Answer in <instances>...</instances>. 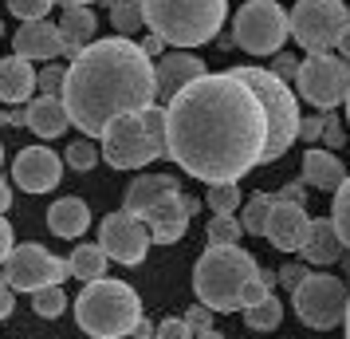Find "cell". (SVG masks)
<instances>
[{"mask_svg":"<svg viewBox=\"0 0 350 339\" xmlns=\"http://www.w3.org/2000/svg\"><path fill=\"white\" fill-rule=\"evenodd\" d=\"M55 4H67L71 8V4H91V0H55Z\"/></svg>","mask_w":350,"mask_h":339,"instance_id":"obj_52","label":"cell"},{"mask_svg":"<svg viewBox=\"0 0 350 339\" xmlns=\"http://www.w3.org/2000/svg\"><path fill=\"white\" fill-rule=\"evenodd\" d=\"M67 268L71 276H79L83 284H91V280H103L107 276V253L98 249V244H79L71 260H67Z\"/></svg>","mask_w":350,"mask_h":339,"instance_id":"obj_26","label":"cell"},{"mask_svg":"<svg viewBox=\"0 0 350 339\" xmlns=\"http://www.w3.org/2000/svg\"><path fill=\"white\" fill-rule=\"evenodd\" d=\"M280 320H284V304H280L271 292L264 296V300H260V304L244 307V323H248L252 331H271V327H275Z\"/></svg>","mask_w":350,"mask_h":339,"instance_id":"obj_27","label":"cell"},{"mask_svg":"<svg viewBox=\"0 0 350 339\" xmlns=\"http://www.w3.org/2000/svg\"><path fill=\"white\" fill-rule=\"evenodd\" d=\"M12 48H16L20 60H55L64 51V36H59V24H48V20H32L24 24L16 36H12Z\"/></svg>","mask_w":350,"mask_h":339,"instance_id":"obj_18","label":"cell"},{"mask_svg":"<svg viewBox=\"0 0 350 339\" xmlns=\"http://www.w3.org/2000/svg\"><path fill=\"white\" fill-rule=\"evenodd\" d=\"M59 174H64V162H59V154H51L48 146H28L12 162V178L28 194H48V190H55L59 186Z\"/></svg>","mask_w":350,"mask_h":339,"instance_id":"obj_14","label":"cell"},{"mask_svg":"<svg viewBox=\"0 0 350 339\" xmlns=\"http://www.w3.org/2000/svg\"><path fill=\"white\" fill-rule=\"evenodd\" d=\"M201 75H205V64L197 55H189V51H170L154 67V91H158V99H174L181 87H189Z\"/></svg>","mask_w":350,"mask_h":339,"instance_id":"obj_17","label":"cell"},{"mask_svg":"<svg viewBox=\"0 0 350 339\" xmlns=\"http://www.w3.org/2000/svg\"><path fill=\"white\" fill-rule=\"evenodd\" d=\"M95 162H98V150L87 142V138H79V142L67 146V166H71V170H91Z\"/></svg>","mask_w":350,"mask_h":339,"instance_id":"obj_34","label":"cell"},{"mask_svg":"<svg viewBox=\"0 0 350 339\" xmlns=\"http://www.w3.org/2000/svg\"><path fill=\"white\" fill-rule=\"evenodd\" d=\"M0 162H4V146H0Z\"/></svg>","mask_w":350,"mask_h":339,"instance_id":"obj_55","label":"cell"},{"mask_svg":"<svg viewBox=\"0 0 350 339\" xmlns=\"http://www.w3.org/2000/svg\"><path fill=\"white\" fill-rule=\"evenodd\" d=\"M331 225L338 233L342 249H350V178L334 190V205H331Z\"/></svg>","mask_w":350,"mask_h":339,"instance_id":"obj_29","label":"cell"},{"mask_svg":"<svg viewBox=\"0 0 350 339\" xmlns=\"http://www.w3.org/2000/svg\"><path fill=\"white\" fill-rule=\"evenodd\" d=\"M347 300L350 288L338 280V276H307L299 288L291 292V304H295V316H299L307 327L315 331H331L347 320Z\"/></svg>","mask_w":350,"mask_h":339,"instance_id":"obj_9","label":"cell"},{"mask_svg":"<svg viewBox=\"0 0 350 339\" xmlns=\"http://www.w3.org/2000/svg\"><path fill=\"white\" fill-rule=\"evenodd\" d=\"M16 244H12V225L4 221V213H0V264L8 260V253H12Z\"/></svg>","mask_w":350,"mask_h":339,"instance_id":"obj_44","label":"cell"},{"mask_svg":"<svg viewBox=\"0 0 350 339\" xmlns=\"http://www.w3.org/2000/svg\"><path fill=\"white\" fill-rule=\"evenodd\" d=\"M0 36H4V24H0Z\"/></svg>","mask_w":350,"mask_h":339,"instance_id":"obj_56","label":"cell"},{"mask_svg":"<svg viewBox=\"0 0 350 339\" xmlns=\"http://www.w3.org/2000/svg\"><path fill=\"white\" fill-rule=\"evenodd\" d=\"M174 194H181L177 178H170V174H142V178H134V186L126 190V205H122V210H126L130 217H146L154 205H161L165 197H174Z\"/></svg>","mask_w":350,"mask_h":339,"instance_id":"obj_19","label":"cell"},{"mask_svg":"<svg viewBox=\"0 0 350 339\" xmlns=\"http://www.w3.org/2000/svg\"><path fill=\"white\" fill-rule=\"evenodd\" d=\"M268 213H271V197L268 194H256L248 205H244V213H240V229L244 233H264V225H268Z\"/></svg>","mask_w":350,"mask_h":339,"instance_id":"obj_30","label":"cell"},{"mask_svg":"<svg viewBox=\"0 0 350 339\" xmlns=\"http://www.w3.org/2000/svg\"><path fill=\"white\" fill-rule=\"evenodd\" d=\"M299 138L315 146L319 138H323V118H303V123H299Z\"/></svg>","mask_w":350,"mask_h":339,"instance_id":"obj_42","label":"cell"},{"mask_svg":"<svg viewBox=\"0 0 350 339\" xmlns=\"http://www.w3.org/2000/svg\"><path fill=\"white\" fill-rule=\"evenodd\" d=\"M32 87H36V71L28 60H20V55L0 60V103H8V107L28 103L32 99Z\"/></svg>","mask_w":350,"mask_h":339,"instance_id":"obj_22","label":"cell"},{"mask_svg":"<svg viewBox=\"0 0 350 339\" xmlns=\"http://www.w3.org/2000/svg\"><path fill=\"white\" fill-rule=\"evenodd\" d=\"M32 307L40 312V316H44V320H55V316H64V307H67L64 284H51V288L32 292Z\"/></svg>","mask_w":350,"mask_h":339,"instance_id":"obj_31","label":"cell"},{"mask_svg":"<svg viewBox=\"0 0 350 339\" xmlns=\"http://www.w3.org/2000/svg\"><path fill=\"white\" fill-rule=\"evenodd\" d=\"M189 336H193V327L185 320H165L158 327V336H154V339H189Z\"/></svg>","mask_w":350,"mask_h":339,"instance_id":"obj_38","label":"cell"},{"mask_svg":"<svg viewBox=\"0 0 350 339\" xmlns=\"http://www.w3.org/2000/svg\"><path fill=\"white\" fill-rule=\"evenodd\" d=\"M165 154V111L146 107L142 114H122L103 130V162L114 170H142Z\"/></svg>","mask_w":350,"mask_h":339,"instance_id":"obj_6","label":"cell"},{"mask_svg":"<svg viewBox=\"0 0 350 339\" xmlns=\"http://www.w3.org/2000/svg\"><path fill=\"white\" fill-rule=\"evenodd\" d=\"M8 205H12V190H8V181L0 178V213H8Z\"/></svg>","mask_w":350,"mask_h":339,"instance_id":"obj_47","label":"cell"},{"mask_svg":"<svg viewBox=\"0 0 350 339\" xmlns=\"http://www.w3.org/2000/svg\"><path fill=\"white\" fill-rule=\"evenodd\" d=\"M342 323H347V339H350V300H347V320Z\"/></svg>","mask_w":350,"mask_h":339,"instance_id":"obj_53","label":"cell"},{"mask_svg":"<svg viewBox=\"0 0 350 339\" xmlns=\"http://www.w3.org/2000/svg\"><path fill=\"white\" fill-rule=\"evenodd\" d=\"M111 24L118 28V36H134L146 24L142 16V0H111Z\"/></svg>","mask_w":350,"mask_h":339,"instance_id":"obj_28","label":"cell"},{"mask_svg":"<svg viewBox=\"0 0 350 339\" xmlns=\"http://www.w3.org/2000/svg\"><path fill=\"white\" fill-rule=\"evenodd\" d=\"M154 64L126 36L95 40L71 60L64 75L67 118L87 134H98L122 114H142L154 107Z\"/></svg>","mask_w":350,"mask_h":339,"instance_id":"obj_2","label":"cell"},{"mask_svg":"<svg viewBox=\"0 0 350 339\" xmlns=\"http://www.w3.org/2000/svg\"><path fill=\"white\" fill-rule=\"evenodd\" d=\"M268 71L275 75V79H284V83H287V79H295V75H299V60L284 51V55H275V64H271Z\"/></svg>","mask_w":350,"mask_h":339,"instance_id":"obj_36","label":"cell"},{"mask_svg":"<svg viewBox=\"0 0 350 339\" xmlns=\"http://www.w3.org/2000/svg\"><path fill=\"white\" fill-rule=\"evenodd\" d=\"M51 4H55V0H8V8H12V12H16L24 24H32V20H44Z\"/></svg>","mask_w":350,"mask_h":339,"instance_id":"obj_35","label":"cell"},{"mask_svg":"<svg viewBox=\"0 0 350 339\" xmlns=\"http://www.w3.org/2000/svg\"><path fill=\"white\" fill-rule=\"evenodd\" d=\"M59 36H64V51L75 60V55L98 36V16L87 8V4H71V8H64Z\"/></svg>","mask_w":350,"mask_h":339,"instance_id":"obj_21","label":"cell"},{"mask_svg":"<svg viewBox=\"0 0 350 339\" xmlns=\"http://www.w3.org/2000/svg\"><path fill=\"white\" fill-rule=\"evenodd\" d=\"M134 336H138V339H154V323H150V320H138Z\"/></svg>","mask_w":350,"mask_h":339,"instance_id":"obj_48","label":"cell"},{"mask_svg":"<svg viewBox=\"0 0 350 339\" xmlns=\"http://www.w3.org/2000/svg\"><path fill=\"white\" fill-rule=\"evenodd\" d=\"M12 307H16V292L8 288V280H4V273H0V320H8Z\"/></svg>","mask_w":350,"mask_h":339,"instance_id":"obj_41","label":"cell"},{"mask_svg":"<svg viewBox=\"0 0 350 339\" xmlns=\"http://www.w3.org/2000/svg\"><path fill=\"white\" fill-rule=\"evenodd\" d=\"M193 213H197V197H185V194L165 197L161 205H154V210L142 217L146 229H150V241H158V244L181 241V237H185V229H189Z\"/></svg>","mask_w":350,"mask_h":339,"instance_id":"obj_16","label":"cell"},{"mask_svg":"<svg viewBox=\"0 0 350 339\" xmlns=\"http://www.w3.org/2000/svg\"><path fill=\"white\" fill-rule=\"evenodd\" d=\"M268 146V118L248 83L232 71L201 75L165 107V154L208 186L244 178Z\"/></svg>","mask_w":350,"mask_h":339,"instance_id":"obj_1","label":"cell"},{"mask_svg":"<svg viewBox=\"0 0 350 339\" xmlns=\"http://www.w3.org/2000/svg\"><path fill=\"white\" fill-rule=\"evenodd\" d=\"M232 75L237 79L248 83V91L260 99V107H264V118H268V146H264V162H275L284 158L291 142L299 138V99L287 91L284 79H275L268 67H232Z\"/></svg>","mask_w":350,"mask_h":339,"instance_id":"obj_7","label":"cell"},{"mask_svg":"<svg viewBox=\"0 0 350 339\" xmlns=\"http://www.w3.org/2000/svg\"><path fill=\"white\" fill-rule=\"evenodd\" d=\"M303 181L307 186H315V190H338L342 181H347V170H342V162L334 158L331 150H319L311 146L307 154H303Z\"/></svg>","mask_w":350,"mask_h":339,"instance_id":"obj_24","label":"cell"},{"mask_svg":"<svg viewBox=\"0 0 350 339\" xmlns=\"http://www.w3.org/2000/svg\"><path fill=\"white\" fill-rule=\"evenodd\" d=\"M208 320H213V307H205V304L189 307V316H185V323H189L193 331H208Z\"/></svg>","mask_w":350,"mask_h":339,"instance_id":"obj_40","label":"cell"},{"mask_svg":"<svg viewBox=\"0 0 350 339\" xmlns=\"http://www.w3.org/2000/svg\"><path fill=\"white\" fill-rule=\"evenodd\" d=\"M161 44H165V40H161V36H146L142 51H146V55H158V51H161Z\"/></svg>","mask_w":350,"mask_h":339,"instance_id":"obj_46","label":"cell"},{"mask_svg":"<svg viewBox=\"0 0 350 339\" xmlns=\"http://www.w3.org/2000/svg\"><path fill=\"white\" fill-rule=\"evenodd\" d=\"M197 339H224V336H217V331H197Z\"/></svg>","mask_w":350,"mask_h":339,"instance_id":"obj_51","label":"cell"},{"mask_svg":"<svg viewBox=\"0 0 350 339\" xmlns=\"http://www.w3.org/2000/svg\"><path fill=\"white\" fill-rule=\"evenodd\" d=\"M91 225V210H87V201L83 197H59V201H51L48 210V229L55 237H67V241H75L83 237V229Z\"/></svg>","mask_w":350,"mask_h":339,"instance_id":"obj_23","label":"cell"},{"mask_svg":"<svg viewBox=\"0 0 350 339\" xmlns=\"http://www.w3.org/2000/svg\"><path fill=\"white\" fill-rule=\"evenodd\" d=\"M75 320L87 336L95 339H122L134 336V327L142 320V300L138 292L122 280H91L75 300Z\"/></svg>","mask_w":350,"mask_h":339,"instance_id":"obj_5","label":"cell"},{"mask_svg":"<svg viewBox=\"0 0 350 339\" xmlns=\"http://www.w3.org/2000/svg\"><path fill=\"white\" fill-rule=\"evenodd\" d=\"M299 257L307 264H334V260L342 257V241H338V233H334L331 217H315L311 221V233H307V241H303Z\"/></svg>","mask_w":350,"mask_h":339,"instance_id":"obj_25","label":"cell"},{"mask_svg":"<svg viewBox=\"0 0 350 339\" xmlns=\"http://www.w3.org/2000/svg\"><path fill=\"white\" fill-rule=\"evenodd\" d=\"M240 237H244V229L232 217H213L208 221V244H240Z\"/></svg>","mask_w":350,"mask_h":339,"instance_id":"obj_33","label":"cell"},{"mask_svg":"<svg viewBox=\"0 0 350 339\" xmlns=\"http://www.w3.org/2000/svg\"><path fill=\"white\" fill-rule=\"evenodd\" d=\"M142 16L150 32L174 48H201L221 32L228 4L224 0H142Z\"/></svg>","mask_w":350,"mask_h":339,"instance_id":"obj_4","label":"cell"},{"mask_svg":"<svg viewBox=\"0 0 350 339\" xmlns=\"http://www.w3.org/2000/svg\"><path fill=\"white\" fill-rule=\"evenodd\" d=\"M24 123L40 134V138H55L71 127L67 118V107L59 95H40V99H28V111H24Z\"/></svg>","mask_w":350,"mask_h":339,"instance_id":"obj_20","label":"cell"},{"mask_svg":"<svg viewBox=\"0 0 350 339\" xmlns=\"http://www.w3.org/2000/svg\"><path fill=\"white\" fill-rule=\"evenodd\" d=\"M295 87H299V99H307L315 111H334L338 103H347L350 91V67L342 55H307L299 64V75H295Z\"/></svg>","mask_w":350,"mask_h":339,"instance_id":"obj_10","label":"cell"},{"mask_svg":"<svg viewBox=\"0 0 350 339\" xmlns=\"http://www.w3.org/2000/svg\"><path fill=\"white\" fill-rule=\"evenodd\" d=\"M98 249L107 253V260L118 264H142L146 249H150V229L142 217H130L126 210L107 213L98 225Z\"/></svg>","mask_w":350,"mask_h":339,"instance_id":"obj_13","label":"cell"},{"mask_svg":"<svg viewBox=\"0 0 350 339\" xmlns=\"http://www.w3.org/2000/svg\"><path fill=\"white\" fill-rule=\"evenodd\" d=\"M64 67H48V71H40L36 75V87H44V95H55V87H64Z\"/></svg>","mask_w":350,"mask_h":339,"instance_id":"obj_37","label":"cell"},{"mask_svg":"<svg viewBox=\"0 0 350 339\" xmlns=\"http://www.w3.org/2000/svg\"><path fill=\"white\" fill-rule=\"evenodd\" d=\"M323 138H327V146L342 142V127H338V118H334V114H323Z\"/></svg>","mask_w":350,"mask_h":339,"instance_id":"obj_43","label":"cell"},{"mask_svg":"<svg viewBox=\"0 0 350 339\" xmlns=\"http://www.w3.org/2000/svg\"><path fill=\"white\" fill-rule=\"evenodd\" d=\"M284 36H287V16L275 0H248L237 12V24H232L237 48L252 51V55H271V51L284 48Z\"/></svg>","mask_w":350,"mask_h":339,"instance_id":"obj_11","label":"cell"},{"mask_svg":"<svg viewBox=\"0 0 350 339\" xmlns=\"http://www.w3.org/2000/svg\"><path fill=\"white\" fill-rule=\"evenodd\" d=\"M347 118H350V91H347Z\"/></svg>","mask_w":350,"mask_h":339,"instance_id":"obj_54","label":"cell"},{"mask_svg":"<svg viewBox=\"0 0 350 339\" xmlns=\"http://www.w3.org/2000/svg\"><path fill=\"white\" fill-rule=\"evenodd\" d=\"M347 28L350 12L342 0H299L287 16V32L299 40V48L307 55H323V51L338 48Z\"/></svg>","mask_w":350,"mask_h":339,"instance_id":"obj_8","label":"cell"},{"mask_svg":"<svg viewBox=\"0 0 350 339\" xmlns=\"http://www.w3.org/2000/svg\"><path fill=\"white\" fill-rule=\"evenodd\" d=\"M0 118H4V127H20V123H24V114L20 111H4Z\"/></svg>","mask_w":350,"mask_h":339,"instance_id":"obj_49","label":"cell"},{"mask_svg":"<svg viewBox=\"0 0 350 339\" xmlns=\"http://www.w3.org/2000/svg\"><path fill=\"white\" fill-rule=\"evenodd\" d=\"M260 280V264L240 244H208L193 264V292L213 312H244V296Z\"/></svg>","mask_w":350,"mask_h":339,"instance_id":"obj_3","label":"cell"},{"mask_svg":"<svg viewBox=\"0 0 350 339\" xmlns=\"http://www.w3.org/2000/svg\"><path fill=\"white\" fill-rule=\"evenodd\" d=\"M205 201H208V210H213V217H232V210L240 205V190H237V181L213 186Z\"/></svg>","mask_w":350,"mask_h":339,"instance_id":"obj_32","label":"cell"},{"mask_svg":"<svg viewBox=\"0 0 350 339\" xmlns=\"http://www.w3.org/2000/svg\"><path fill=\"white\" fill-rule=\"evenodd\" d=\"M303 181H291V186H284V190H280V201H291V205H303Z\"/></svg>","mask_w":350,"mask_h":339,"instance_id":"obj_45","label":"cell"},{"mask_svg":"<svg viewBox=\"0 0 350 339\" xmlns=\"http://www.w3.org/2000/svg\"><path fill=\"white\" fill-rule=\"evenodd\" d=\"M71 268L67 260L51 257L44 244H16L8 260H4V280L12 292H40V288H51V284H64Z\"/></svg>","mask_w":350,"mask_h":339,"instance_id":"obj_12","label":"cell"},{"mask_svg":"<svg viewBox=\"0 0 350 339\" xmlns=\"http://www.w3.org/2000/svg\"><path fill=\"white\" fill-rule=\"evenodd\" d=\"M338 51H342V60L350 64V28L342 32V40H338Z\"/></svg>","mask_w":350,"mask_h":339,"instance_id":"obj_50","label":"cell"},{"mask_svg":"<svg viewBox=\"0 0 350 339\" xmlns=\"http://www.w3.org/2000/svg\"><path fill=\"white\" fill-rule=\"evenodd\" d=\"M311 233V217L303 205H291V201H280L271 197V213H268V225H264V237H268L280 253H299L303 241Z\"/></svg>","mask_w":350,"mask_h":339,"instance_id":"obj_15","label":"cell"},{"mask_svg":"<svg viewBox=\"0 0 350 339\" xmlns=\"http://www.w3.org/2000/svg\"><path fill=\"white\" fill-rule=\"evenodd\" d=\"M307 276H311L307 273V264H284V268H280V280H284V288H291V292L299 288Z\"/></svg>","mask_w":350,"mask_h":339,"instance_id":"obj_39","label":"cell"}]
</instances>
